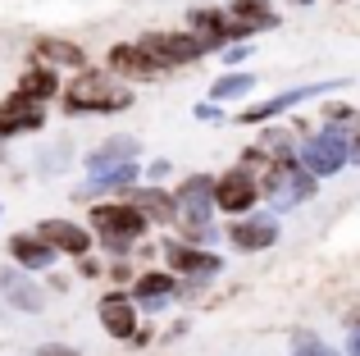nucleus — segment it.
Here are the masks:
<instances>
[{"instance_id":"nucleus-1","label":"nucleus","mask_w":360,"mask_h":356,"mask_svg":"<svg viewBox=\"0 0 360 356\" xmlns=\"http://www.w3.org/2000/svg\"><path fill=\"white\" fill-rule=\"evenodd\" d=\"M119 110H132V91L119 87L105 69L82 64L78 78L64 91V115H119Z\"/></svg>"},{"instance_id":"nucleus-2","label":"nucleus","mask_w":360,"mask_h":356,"mask_svg":"<svg viewBox=\"0 0 360 356\" xmlns=\"http://www.w3.org/2000/svg\"><path fill=\"white\" fill-rule=\"evenodd\" d=\"M91 229H96L101 247L110 251V256H128L132 247H137L141 238H146L150 220L137 210V205L123 196V201H105V205H91Z\"/></svg>"},{"instance_id":"nucleus-3","label":"nucleus","mask_w":360,"mask_h":356,"mask_svg":"<svg viewBox=\"0 0 360 356\" xmlns=\"http://www.w3.org/2000/svg\"><path fill=\"white\" fill-rule=\"evenodd\" d=\"M210 220H214V178L205 174L183 178L174 192V224L187 233V242H210L214 238Z\"/></svg>"},{"instance_id":"nucleus-4","label":"nucleus","mask_w":360,"mask_h":356,"mask_svg":"<svg viewBox=\"0 0 360 356\" xmlns=\"http://www.w3.org/2000/svg\"><path fill=\"white\" fill-rule=\"evenodd\" d=\"M315 183L319 178L310 174L297 155H283V160H274L269 170L260 174V196H269L274 210H292V205H301V201L315 196Z\"/></svg>"},{"instance_id":"nucleus-5","label":"nucleus","mask_w":360,"mask_h":356,"mask_svg":"<svg viewBox=\"0 0 360 356\" xmlns=\"http://www.w3.org/2000/svg\"><path fill=\"white\" fill-rule=\"evenodd\" d=\"M297 160L306 165L315 178H333V174L347 165V128L324 124L319 133H310L306 142L297 146Z\"/></svg>"},{"instance_id":"nucleus-6","label":"nucleus","mask_w":360,"mask_h":356,"mask_svg":"<svg viewBox=\"0 0 360 356\" xmlns=\"http://www.w3.org/2000/svg\"><path fill=\"white\" fill-rule=\"evenodd\" d=\"M141 51L150 55V60L160 64V69H178V64H196L201 55H210L201 46V37H192V32H146L141 37Z\"/></svg>"},{"instance_id":"nucleus-7","label":"nucleus","mask_w":360,"mask_h":356,"mask_svg":"<svg viewBox=\"0 0 360 356\" xmlns=\"http://www.w3.org/2000/svg\"><path fill=\"white\" fill-rule=\"evenodd\" d=\"M255 201H260V183H255V174L251 170H229V174H219L214 178V210H224V215H246V210H255Z\"/></svg>"},{"instance_id":"nucleus-8","label":"nucleus","mask_w":360,"mask_h":356,"mask_svg":"<svg viewBox=\"0 0 360 356\" xmlns=\"http://www.w3.org/2000/svg\"><path fill=\"white\" fill-rule=\"evenodd\" d=\"M165 260H169V269H174V274H183V279H214V274H224V260L214 256V251H205L201 242H178V238H169L165 242Z\"/></svg>"},{"instance_id":"nucleus-9","label":"nucleus","mask_w":360,"mask_h":356,"mask_svg":"<svg viewBox=\"0 0 360 356\" xmlns=\"http://www.w3.org/2000/svg\"><path fill=\"white\" fill-rule=\"evenodd\" d=\"M37 128H46L41 101H32L27 91H9V96L0 101V142H5V137H18V133H37Z\"/></svg>"},{"instance_id":"nucleus-10","label":"nucleus","mask_w":360,"mask_h":356,"mask_svg":"<svg viewBox=\"0 0 360 356\" xmlns=\"http://www.w3.org/2000/svg\"><path fill=\"white\" fill-rule=\"evenodd\" d=\"M338 87H342V82H310V87H288V91H278V96L260 101V106H246V110H242V124H246V128H251V124H269V119L283 115V110L301 106V101L319 96V91H338Z\"/></svg>"},{"instance_id":"nucleus-11","label":"nucleus","mask_w":360,"mask_h":356,"mask_svg":"<svg viewBox=\"0 0 360 356\" xmlns=\"http://www.w3.org/2000/svg\"><path fill=\"white\" fill-rule=\"evenodd\" d=\"M174 297H178L174 269H141V274L132 279V302H137V311H165Z\"/></svg>"},{"instance_id":"nucleus-12","label":"nucleus","mask_w":360,"mask_h":356,"mask_svg":"<svg viewBox=\"0 0 360 356\" xmlns=\"http://www.w3.org/2000/svg\"><path fill=\"white\" fill-rule=\"evenodd\" d=\"M105 64H110V73H115V78H123V82H150V78H160V73H165L146 51H141L137 42H119V46H110Z\"/></svg>"},{"instance_id":"nucleus-13","label":"nucleus","mask_w":360,"mask_h":356,"mask_svg":"<svg viewBox=\"0 0 360 356\" xmlns=\"http://www.w3.org/2000/svg\"><path fill=\"white\" fill-rule=\"evenodd\" d=\"M229 238H233V247L238 251H264V247H274L278 242V220L274 215H238V224L229 229Z\"/></svg>"},{"instance_id":"nucleus-14","label":"nucleus","mask_w":360,"mask_h":356,"mask_svg":"<svg viewBox=\"0 0 360 356\" xmlns=\"http://www.w3.org/2000/svg\"><path fill=\"white\" fill-rule=\"evenodd\" d=\"M141 174L137 160H87V192H123Z\"/></svg>"},{"instance_id":"nucleus-15","label":"nucleus","mask_w":360,"mask_h":356,"mask_svg":"<svg viewBox=\"0 0 360 356\" xmlns=\"http://www.w3.org/2000/svg\"><path fill=\"white\" fill-rule=\"evenodd\" d=\"M37 238H46L55 251H64V256H87L91 251V233L73 220H41L37 224Z\"/></svg>"},{"instance_id":"nucleus-16","label":"nucleus","mask_w":360,"mask_h":356,"mask_svg":"<svg viewBox=\"0 0 360 356\" xmlns=\"http://www.w3.org/2000/svg\"><path fill=\"white\" fill-rule=\"evenodd\" d=\"M9 256L18 260V269L41 274V269L55 265V256H60V251H55L46 238H37V233H14V238H9Z\"/></svg>"},{"instance_id":"nucleus-17","label":"nucleus","mask_w":360,"mask_h":356,"mask_svg":"<svg viewBox=\"0 0 360 356\" xmlns=\"http://www.w3.org/2000/svg\"><path fill=\"white\" fill-rule=\"evenodd\" d=\"M187 23H192L187 32L201 37L205 51H224L229 46V9H192Z\"/></svg>"},{"instance_id":"nucleus-18","label":"nucleus","mask_w":360,"mask_h":356,"mask_svg":"<svg viewBox=\"0 0 360 356\" xmlns=\"http://www.w3.org/2000/svg\"><path fill=\"white\" fill-rule=\"evenodd\" d=\"M96 311H101V324H105L110 338H132V329H137V302H132V297L110 293Z\"/></svg>"},{"instance_id":"nucleus-19","label":"nucleus","mask_w":360,"mask_h":356,"mask_svg":"<svg viewBox=\"0 0 360 356\" xmlns=\"http://www.w3.org/2000/svg\"><path fill=\"white\" fill-rule=\"evenodd\" d=\"M0 293H5V302L14 306V311H27V315H37L46 306V293L27 279V269L23 274H5V269H0Z\"/></svg>"},{"instance_id":"nucleus-20","label":"nucleus","mask_w":360,"mask_h":356,"mask_svg":"<svg viewBox=\"0 0 360 356\" xmlns=\"http://www.w3.org/2000/svg\"><path fill=\"white\" fill-rule=\"evenodd\" d=\"M37 55H41V64H51V69H82V64H87V51H82L78 42H64V37H41V42H37Z\"/></svg>"},{"instance_id":"nucleus-21","label":"nucleus","mask_w":360,"mask_h":356,"mask_svg":"<svg viewBox=\"0 0 360 356\" xmlns=\"http://www.w3.org/2000/svg\"><path fill=\"white\" fill-rule=\"evenodd\" d=\"M128 201L137 205L150 224H174V196H169L165 187L146 183V187H137V192H128Z\"/></svg>"},{"instance_id":"nucleus-22","label":"nucleus","mask_w":360,"mask_h":356,"mask_svg":"<svg viewBox=\"0 0 360 356\" xmlns=\"http://www.w3.org/2000/svg\"><path fill=\"white\" fill-rule=\"evenodd\" d=\"M18 91H27L32 101H41V106H46V101H51L55 91H60V73H55L51 64H37V69H27V73H23Z\"/></svg>"},{"instance_id":"nucleus-23","label":"nucleus","mask_w":360,"mask_h":356,"mask_svg":"<svg viewBox=\"0 0 360 356\" xmlns=\"http://www.w3.org/2000/svg\"><path fill=\"white\" fill-rule=\"evenodd\" d=\"M246 91H255V73L251 69H233V73H224V78H214L210 101H238Z\"/></svg>"},{"instance_id":"nucleus-24","label":"nucleus","mask_w":360,"mask_h":356,"mask_svg":"<svg viewBox=\"0 0 360 356\" xmlns=\"http://www.w3.org/2000/svg\"><path fill=\"white\" fill-rule=\"evenodd\" d=\"M137 155H141V142H137V137L115 133V137H105V142H101L87 160H137Z\"/></svg>"},{"instance_id":"nucleus-25","label":"nucleus","mask_w":360,"mask_h":356,"mask_svg":"<svg viewBox=\"0 0 360 356\" xmlns=\"http://www.w3.org/2000/svg\"><path fill=\"white\" fill-rule=\"evenodd\" d=\"M255 146H260L269 160H283V155H292V128H264Z\"/></svg>"},{"instance_id":"nucleus-26","label":"nucleus","mask_w":360,"mask_h":356,"mask_svg":"<svg viewBox=\"0 0 360 356\" xmlns=\"http://www.w3.org/2000/svg\"><path fill=\"white\" fill-rule=\"evenodd\" d=\"M324 124H360V110L347 101H328L324 106Z\"/></svg>"},{"instance_id":"nucleus-27","label":"nucleus","mask_w":360,"mask_h":356,"mask_svg":"<svg viewBox=\"0 0 360 356\" xmlns=\"http://www.w3.org/2000/svg\"><path fill=\"white\" fill-rule=\"evenodd\" d=\"M297 343H301V348L292 352V356H342L338 348H324V343H315L310 333H297Z\"/></svg>"},{"instance_id":"nucleus-28","label":"nucleus","mask_w":360,"mask_h":356,"mask_svg":"<svg viewBox=\"0 0 360 356\" xmlns=\"http://www.w3.org/2000/svg\"><path fill=\"white\" fill-rule=\"evenodd\" d=\"M246 55H251V46H246V42H229V46H224V55H219V60L229 64V69H238V64L246 60Z\"/></svg>"},{"instance_id":"nucleus-29","label":"nucleus","mask_w":360,"mask_h":356,"mask_svg":"<svg viewBox=\"0 0 360 356\" xmlns=\"http://www.w3.org/2000/svg\"><path fill=\"white\" fill-rule=\"evenodd\" d=\"M169 174H174V165H169V160H150L146 165V178H150V183H165Z\"/></svg>"},{"instance_id":"nucleus-30","label":"nucleus","mask_w":360,"mask_h":356,"mask_svg":"<svg viewBox=\"0 0 360 356\" xmlns=\"http://www.w3.org/2000/svg\"><path fill=\"white\" fill-rule=\"evenodd\" d=\"M196 119H205V124H210V119H219V101H201V106L192 110Z\"/></svg>"},{"instance_id":"nucleus-31","label":"nucleus","mask_w":360,"mask_h":356,"mask_svg":"<svg viewBox=\"0 0 360 356\" xmlns=\"http://www.w3.org/2000/svg\"><path fill=\"white\" fill-rule=\"evenodd\" d=\"M78 260H82V279H101V274H105V269H101L91 256H78Z\"/></svg>"},{"instance_id":"nucleus-32","label":"nucleus","mask_w":360,"mask_h":356,"mask_svg":"<svg viewBox=\"0 0 360 356\" xmlns=\"http://www.w3.org/2000/svg\"><path fill=\"white\" fill-rule=\"evenodd\" d=\"M110 279H115V284H132V279H137V274H132V269H128V265H123V260H119V265L110 269Z\"/></svg>"},{"instance_id":"nucleus-33","label":"nucleus","mask_w":360,"mask_h":356,"mask_svg":"<svg viewBox=\"0 0 360 356\" xmlns=\"http://www.w3.org/2000/svg\"><path fill=\"white\" fill-rule=\"evenodd\" d=\"M347 165H360V133L347 137Z\"/></svg>"},{"instance_id":"nucleus-34","label":"nucleus","mask_w":360,"mask_h":356,"mask_svg":"<svg viewBox=\"0 0 360 356\" xmlns=\"http://www.w3.org/2000/svg\"><path fill=\"white\" fill-rule=\"evenodd\" d=\"M347 352H352V356H360V329H352V343H347Z\"/></svg>"},{"instance_id":"nucleus-35","label":"nucleus","mask_w":360,"mask_h":356,"mask_svg":"<svg viewBox=\"0 0 360 356\" xmlns=\"http://www.w3.org/2000/svg\"><path fill=\"white\" fill-rule=\"evenodd\" d=\"M288 5H297V9H301V5H315V0H288Z\"/></svg>"},{"instance_id":"nucleus-36","label":"nucleus","mask_w":360,"mask_h":356,"mask_svg":"<svg viewBox=\"0 0 360 356\" xmlns=\"http://www.w3.org/2000/svg\"><path fill=\"white\" fill-rule=\"evenodd\" d=\"M60 356H73V352H60Z\"/></svg>"}]
</instances>
